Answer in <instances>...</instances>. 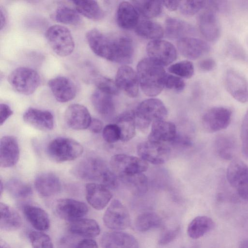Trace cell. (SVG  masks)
I'll list each match as a JSON object with an SVG mask.
<instances>
[{
  "label": "cell",
  "mask_w": 248,
  "mask_h": 248,
  "mask_svg": "<svg viewBox=\"0 0 248 248\" xmlns=\"http://www.w3.org/2000/svg\"><path fill=\"white\" fill-rule=\"evenodd\" d=\"M94 82L97 90L111 95H117L119 89L115 82L112 79L100 75H96L94 78Z\"/></svg>",
  "instance_id": "44"
},
{
  "label": "cell",
  "mask_w": 248,
  "mask_h": 248,
  "mask_svg": "<svg viewBox=\"0 0 248 248\" xmlns=\"http://www.w3.org/2000/svg\"><path fill=\"white\" fill-rule=\"evenodd\" d=\"M32 248H54L50 237L40 231H32L29 234Z\"/></svg>",
  "instance_id": "45"
},
{
  "label": "cell",
  "mask_w": 248,
  "mask_h": 248,
  "mask_svg": "<svg viewBox=\"0 0 248 248\" xmlns=\"http://www.w3.org/2000/svg\"><path fill=\"white\" fill-rule=\"evenodd\" d=\"M0 248H10L9 245L3 240L0 241Z\"/></svg>",
  "instance_id": "59"
},
{
  "label": "cell",
  "mask_w": 248,
  "mask_h": 248,
  "mask_svg": "<svg viewBox=\"0 0 248 248\" xmlns=\"http://www.w3.org/2000/svg\"><path fill=\"white\" fill-rule=\"evenodd\" d=\"M226 177L239 197L248 201V165L241 160H233L227 168Z\"/></svg>",
  "instance_id": "9"
},
{
  "label": "cell",
  "mask_w": 248,
  "mask_h": 248,
  "mask_svg": "<svg viewBox=\"0 0 248 248\" xmlns=\"http://www.w3.org/2000/svg\"><path fill=\"white\" fill-rule=\"evenodd\" d=\"M198 21L200 31L206 40L215 42L219 38L221 27L216 12L205 9L199 16Z\"/></svg>",
  "instance_id": "16"
},
{
  "label": "cell",
  "mask_w": 248,
  "mask_h": 248,
  "mask_svg": "<svg viewBox=\"0 0 248 248\" xmlns=\"http://www.w3.org/2000/svg\"><path fill=\"white\" fill-rule=\"evenodd\" d=\"M23 120L34 128L43 131H49L54 127V117L48 110L29 108L24 112Z\"/></svg>",
  "instance_id": "23"
},
{
  "label": "cell",
  "mask_w": 248,
  "mask_h": 248,
  "mask_svg": "<svg viewBox=\"0 0 248 248\" xmlns=\"http://www.w3.org/2000/svg\"><path fill=\"white\" fill-rule=\"evenodd\" d=\"M88 210L84 202L72 199H59L55 205L56 214L62 219L71 222L82 218Z\"/></svg>",
  "instance_id": "14"
},
{
  "label": "cell",
  "mask_w": 248,
  "mask_h": 248,
  "mask_svg": "<svg viewBox=\"0 0 248 248\" xmlns=\"http://www.w3.org/2000/svg\"><path fill=\"white\" fill-rule=\"evenodd\" d=\"M89 128L92 132L98 133L103 129V124L101 120L93 118L92 119Z\"/></svg>",
  "instance_id": "54"
},
{
  "label": "cell",
  "mask_w": 248,
  "mask_h": 248,
  "mask_svg": "<svg viewBox=\"0 0 248 248\" xmlns=\"http://www.w3.org/2000/svg\"><path fill=\"white\" fill-rule=\"evenodd\" d=\"M5 187L8 192L16 198H25L32 193L30 185L17 178L8 180L5 184Z\"/></svg>",
  "instance_id": "41"
},
{
  "label": "cell",
  "mask_w": 248,
  "mask_h": 248,
  "mask_svg": "<svg viewBox=\"0 0 248 248\" xmlns=\"http://www.w3.org/2000/svg\"><path fill=\"white\" fill-rule=\"evenodd\" d=\"M13 111L10 107L4 103L0 105V125H2L6 120L13 114Z\"/></svg>",
  "instance_id": "51"
},
{
  "label": "cell",
  "mask_w": 248,
  "mask_h": 248,
  "mask_svg": "<svg viewBox=\"0 0 248 248\" xmlns=\"http://www.w3.org/2000/svg\"><path fill=\"white\" fill-rule=\"evenodd\" d=\"M139 13L134 5L127 1L121 2L117 10L116 19L119 26L124 29L136 28L139 23Z\"/></svg>",
  "instance_id": "27"
},
{
  "label": "cell",
  "mask_w": 248,
  "mask_h": 248,
  "mask_svg": "<svg viewBox=\"0 0 248 248\" xmlns=\"http://www.w3.org/2000/svg\"><path fill=\"white\" fill-rule=\"evenodd\" d=\"M232 112L223 107H215L208 109L203 115L202 124L203 128L210 133L226 128L230 124Z\"/></svg>",
  "instance_id": "12"
},
{
  "label": "cell",
  "mask_w": 248,
  "mask_h": 248,
  "mask_svg": "<svg viewBox=\"0 0 248 248\" xmlns=\"http://www.w3.org/2000/svg\"><path fill=\"white\" fill-rule=\"evenodd\" d=\"M173 144L182 146L188 147L191 145V141L187 137L183 136L176 135L175 138L172 142Z\"/></svg>",
  "instance_id": "55"
},
{
  "label": "cell",
  "mask_w": 248,
  "mask_h": 248,
  "mask_svg": "<svg viewBox=\"0 0 248 248\" xmlns=\"http://www.w3.org/2000/svg\"><path fill=\"white\" fill-rule=\"evenodd\" d=\"M165 34L170 39L178 40L188 37L194 32L193 27L187 23L176 18H169L166 21Z\"/></svg>",
  "instance_id": "32"
},
{
  "label": "cell",
  "mask_w": 248,
  "mask_h": 248,
  "mask_svg": "<svg viewBox=\"0 0 248 248\" xmlns=\"http://www.w3.org/2000/svg\"><path fill=\"white\" fill-rule=\"evenodd\" d=\"M76 10L89 19L98 20L102 19L104 13L98 2L95 0H73Z\"/></svg>",
  "instance_id": "36"
},
{
  "label": "cell",
  "mask_w": 248,
  "mask_h": 248,
  "mask_svg": "<svg viewBox=\"0 0 248 248\" xmlns=\"http://www.w3.org/2000/svg\"><path fill=\"white\" fill-rule=\"evenodd\" d=\"M68 230L73 234L85 238L95 237L100 232V228L98 223L90 218H81L71 222Z\"/></svg>",
  "instance_id": "30"
},
{
  "label": "cell",
  "mask_w": 248,
  "mask_h": 248,
  "mask_svg": "<svg viewBox=\"0 0 248 248\" xmlns=\"http://www.w3.org/2000/svg\"><path fill=\"white\" fill-rule=\"evenodd\" d=\"M176 135V128L173 123L159 120L152 123L148 140L163 143L172 142Z\"/></svg>",
  "instance_id": "25"
},
{
  "label": "cell",
  "mask_w": 248,
  "mask_h": 248,
  "mask_svg": "<svg viewBox=\"0 0 248 248\" xmlns=\"http://www.w3.org/2000/svg\"><path fill=\"white\" fill-rule=\"evenodd\" d=\"M115 83L128 96L135 97L139 92V81L137 73L128 66L120 67L116 73Z\"/></svg>",
  "instance_id": "19"
},
{
  "label": "cell",
  "mask_w": 248,
  "mask_h": 248,
  "mask_svg": "<svg viewBox=\"0 0 248 248\" xmlns=\"http://www.w3.org/2000/svg\"><path fill=\"white\" fill-rule=\"evenodd\" d=\"M224 85L227 92L236 100L242 103L248 102V82L240 73L228 70L225 75Z\"/></svg>",
  "instance_id": "15"
},
{
  "label": "cell",
  "mask_w": 248,
  "mask_h": 248,
  "mask_svg": "<svg viewBox=\"0 0 248 248\" xmlns=\"http://www.w3.org/2000/svg\"><path fill=\"white\" fill-rule=\"evenodd\" d=\"M146 50L149 58L163 66L171 63L177 57L175 46L165 40L150 41L147 46Z\"/></svg>",
  "instance_id": "13"
},
{
  "label": "cell",
  "mask_w": 248,
  "mask_h": 248,
  "mask_svg": "<svg viewBox=\"0 0 248 248\" xmlns=\"http://www.w3.org/2000/svg\"><path fill=\"white\" fill-rule=\"evenodd\" d=\"M83 152L82 145L76 140L69 138L58 137L48 143L46 153L49 158L57 163L75 160Z\"/></svg>",
  "instance_id": "3"
},
{
  "label": "cell",
  "mask_w": 248,
  "mask_h": 248,
  "mask_svg": "<svg viewBox=\"0 0 248 248\" xmlns=\"http://www.w3.org/2000/svg\"><path fill=\"white\" fill-rule=\"evenodd\" d=\"M19 149L16 139L11 136H6L0 141V165L2 168H10L17 162Z\"/></svg>",
  "instance_id": "24"
},
{
  "label": "cell",
  "mask_w": 248,
  "mask_h": 248,
  "mask_svg": "<svg viewBox=\"0 0 248 248\" xmlns=\"http://www.w3.org/2000/svg\"><path fill=\"white\" fill-rule=\"evenodd\" d=\"M215 146L218 156L224 160H231L234 156L236 144L231 137L225 135L218 137L216 140Z\"/></svg>",
  "instance_id": "38"
},
{
  "label": "cell",
  "mask_w": 248,
  "mask_h": 248,
  "mask_svg": "<svg viewBox=\"0 0 248 248\" xmlns=\"http://www.w3.org/2000/svg\"><path fill=\"white\" fill-rule=\"evenodd\" d=\"M112 95L97 90L91 96V101L97 112L102 117L109 119L115 113V105Z\"/></svg>",
  "instance_id": "29"
},
{
  "label": "cell",
  "mask_w": 248,
  "mask_h": 248,
  "mask_svg": "<svg viewBox=\"0 0 248 248\" xmlns=\"http://www.w3.org/2000/svg\"><path fill=\"white\" fill-rule=\"evenodd\" d=\"M179 231V227L166 230L160 236L158 244L161 245H165L170 243L176 238Z\"/></svg>",
  "instance_id": "50"
},
{
  "label": "cell",
  "mask_w": 248,
  "mask_h": 248,
  "mask_svg": "<svg viewBox=\"0 0 248 248\" xmlns=\"http://www.w3.org/2000/svg\"><path fill=\"white\" fill-rule=\"evenodd\" d=\"M199 66L202 71L209 72L214 69L216 66V63L214 59L206 58L202 60L200 62Z\"/></svg>",
  "instance_id": "52"
},
{
  "label": "cell",
  "mask_w": 248,
  "mask_h": 248,
  "mask_svg": "<svg viewBox=\"0 0 248 248\" xmlns=\"http://www.w3.org/2000/svg\"><path fill=\"white\" fill-rule=\"evenodd\" d=\"M85 191L87 202L96 210L104 209L112 197L109 189L101 184L88 183L86 186Z\"/></svg>",
  "instance_id": "22"
},
{
  "label": "cell",
  "mask_w": 248,
  "mask_h": 248,
  "mask_svg": "<svg viewBox=\"0 0 248 248\" xmlns=\"http://www.w3.org/2000/svg\"><path fill=\"white\" fill-rule=\"evenodd\" d=\"M206 0L180 1L179 8L181 12L186 16H192L205 8Z\"/></svg>",
  "instance_id": "46"
},
{
  "label": "cell",
  "mask_w": 248,
  "mask_h": 248,
  "mask_svg": "<svg viewBox=\"0 0 248 248\" xmlns=\"http://www.w3.org/2000/svg\"><path fill=\"white\" fill-rule=\"evenodd\" d=\"M23 211L26 219L37 231H45L49 228V217L44 209L33 205L26 204L23 206Z\"/></svg>",
  "instance_id": "28"
},
{
  "label": "cell",
  "mask_w": 248,
  "mask_h": 248,
  "mask_svg": "<svg viewBox=\"0 0 248 248\" xmlns=\"http://www.w3.org/2000/svg\"><path fill=\"white\" fill-rule=\"evenodd\" d=\"M185 86L184 80L179 77L172 75H167L165 87L169 89L173 90L177 92L182 91Z\"/></svg>",
  "instance_id": "49"
},
{
  "label": "cell",
  "mask_w": 248,
  "mask_h": 248,
  "mask_svg": "<svg viewBox=\"0 0 248 248\" xmlns=\"http://www.w3.org/2000/svg\"><path fill=\"white\" fill-rule=\"evenodd\" d=\"M34 186L40 195L44 197H49L58 194L61 191V183L54 174L45 172L36 177Z\"/></svg>",
  "instance_id": "26"
},
{
  "label": "cell",
  "mask_w": 248,
  "mask_h": 248,
  "mask_svg": "<svg viewBox=\"0 0 248 248\" xmlns=\"http://www.w3.org/2000/svg\"><path fill=\"white\" fill-rule=\"evenodd\" d=\"M242 226L243 228L248 231V215H246L242 220Z\"/></svg>",
  "instance_id": "58"
},
{
  "label": "cell",
  "mask_w": 248,
  "mask_h": 248,
  "mask_svg": "<svg viewBox=\"0 0 248 248\" xmlns=\"http://www.w3.org/2000/svg\"><path fill=\"white\" fill-rule=\"evenodd\" d=\"M132 2L139 13L148 18L159 15L163 6L162 1H160L137 0Z\"/></svg>",
  "instance_id": "40"
},
{
  "label": "cell",
  "mask_w": 248,
  "mask_h": 248,
  "mask_svg": "<svg viewBox=\"0 0 248 248\" xmlns=\"http://www.w3.org/2000/svg\"><path fill=\"white\" fill-rule=\"evenodd\" d=\"M162 223L160 217L153 212L140 214L136 218L135 226L140 232H145L153 229L160 227Z\"/></svg>",
  "instance_id": "39"
},
{
  "label": "cell",
  "mask_w": 248,
  "mask_h": 248,
  "mask_svg": "<svg viewBox=\"0 0 248 248\" xmlns=\"http://www.w3.org/2000/svg\"><path fill=\"white\" fill-rule=\"evenodd\" d=\"M120 178L131 192L136 196H142L148 191V179L142 173L123 176Z\"/></svg>",
  "instance_id": "37"
},
{
  "label": "cell",
  "mask_w": 248,
  "mask_h": 248,
  "mask_svg": "<svg viewBox=\"0 0 248 248\" xmlns=\"http://www.w3.org/2000/svg\"><path fill=\"white\" fill-rule=\"evenodd\" d=\"M8 82L16 92L28 95L33 93L39 86L41 78L34 69L19 67L10 74Z\"/></svg>",
  "instance_id": "5"
},
{
  "label": "cell",
  "mask_w": 248,
  "mask_h": 248,
  "mask_svg": "<svg viewBox=\"0 0 248 248\" xmlns=\"http://www.w3.org/2000/svg\"><path fill=\"white\" fill-rule=\"evenodd\" d=\"M110 166L111 170L120 177L142 173L148 169V164L140 157L119 154L111 157Z\"/></svg>",
  "instance_id": "8"
},
{
  "label": "cell",
  "mask_w": 248,
  "mask_h": 248,
  "mask_svg": "<svg viewBox=\"0 0 248 248\" xmlns=\"http://www.w3.org/2000/svg\"><path fill=\"white\" fill-rule=\"evenodd\" d=\"M102 136L106 142L113 143L121 140L120 130L116 124H108L104 127Z\"/></svg>",
  "instance_id": "47"
},
{
  "label": "cell",
  "mask_w": 248,
  "mask_h": 248,
  "mask_svg": "<svg viewBox=\"0 0 248 248\" xmlns=\"http://www.w3.org/2000/svg\"><path fill=\"white\" fill-rule=\"evenodd\" d=\"M55 18L58 22L73 25H77L81 21L79 13L76 10L66 6H61L57 9Z\"/></svg>",
  "instance_id": "42"
},
{
  "label": "cell",
  "mask_w": 248,
  "mask_h": 248,
  "mask_svg": "<svg viewBox=\"0 0 248 248\" xmlns=\"http://www.w3.org/2000/svg\"><path fill=\"white\" fill-rule=\"evenodd\" d=\"M109 170L103 160L99 157L91 156L78 163L72 169V173L80 179L100 182Z\"/></svg>",
  "instance_id": "7"
},
{
  "label": "cell",
  "mask_w": 248,
  "mask_h": 248,
  "mask_svg": "<svg viewBox=\"0 0 248 248\" xmlns=\"http://www.w3.org/2000/svg\"><path fill=\"white\" fill-rule=\"evenodd\" d=\"M48 85L58 102H68L74 99L76 95V86L68 78L63 76L56 77L49 80Z\"/></svg>",
  "instance_id": "18"
},
{
  "label": "cell",
  "mask_w": 248,
  "mask_h": 248,
  "mask_svg": "<svg viewBox=\"0 0 248 248\" xmlns=\"http://www.w3.org/2000/svg\"><path fill=\"white\" fill-rule=\"evenodd\" d=\"M136 126L146 131L150 124L159 120H164L168 111L163 103L157 98H149L141 102L135 111Z\"/></svg>",
  "instance_id": "4"
},
{
  "label": "cell",
  "mask_w": 248,
  "mask_h": 248,
  "mask_svg": "<svg viewBox=\"0 0 248 248\" xmlns=\"http://www.w3.org/2000/svg\"><path fill=\"white\" fill-rule=\"evenodd\" d=\"M105 225L113 231H120L130 224V215L127 208L119 200H113L103 216Z\"/></svg>",
  "instance_id": "10"
},
{
  "label": "cell",
  "mask_w": 248,
  "mask_h": 248,
  "mask_svg": "<svg viewBox=\"0 0 248 248\" xmlns=\"http://www.w3.org/2000/svg\"><path fill=\"white\" fill-rule=\"evenodd\" d=\"M163 4L170 11L176 10L179 7L180 1H163Z\"/></svg>",
  "instance_id": "56"
},
{
  "label": "cell",
  "mask_w": 248,
  "mask_h": 248,
  "mask_svg": "<svg viewBox=\"0 0 248 248\" xmlns=\"http://www.w3.org/2000/svg\"><path fill=\"white\" fill-rule=\"evenodd\" d=\"M47 41L53 51L61 57L70 55L75 47V43L70 31L64 26L54 25L46 31Z\"/></svg>",
  "instance_id": "6"
},
{
  "label": "cell",
  "mask_w": 248,
  "mask_h": 248,
  "mask_svg": "<svg viewBox=\"0 0 248 248\" xmlns=\"http://www.w3.org/2000/svg\"><path fill=\"white\" fill-rule=\"evenodd\" d=\"M0 228L6 231H15L22 224L19 214L12 208L4 203H0Z\"/></svg>",
  "instance_id": "33"
},
{
  "label": "cell",
  "mask_w": 248,
  "mask_h": 248,
  "mask_svg": "<svg viewBox=\"0 0 248 248\" xmlns=\"http://www.w3.org/2000/svg\"><path fill=\"white\" fill-rule=\"evenodd\" d=\"M86 37L90 48L100 57L120 63H129L132 59L133 44L128 36L111 37L93 29L87 32Z\"/></svg>",
  "instance_id": "1"
},
{
  "label": "cell",
  "mask_w": 248,
  "mask_h": 248,
  "mask_svg": "<svg viewBox=\"0 0 248 248\" xmlns=\"http://www.w3.org/2000/svg\"><path fill=\"white\" fill-rule=\"evenodd\" d=\"M240 137L242 153L245 156L248 157V109L241 124Z\"/></svg>",
  "instance_id": "48"
},
{
  "label": "cell",
  "mask_w": 248,
  "mask_h": 248,
  "mask_svg": "<svg viewBox=\"0 0 248 248\" xmlns=\"http://www.w3.org/2000/svg\"><path fill=\"white\" fill-rule=\"evenodd\" d=\"M137 150L140 157L155 165L164 164L170 155V149L165 143L150 140L140 143Z\"/></svg>",
  "instance_id": "11"
},
{
  "label": "cell",
  "mask_w": 248,
  "mask_h": 248,
  "mask_svg": "<svg viewBox=\"0 0 248 248\" xmlns=\"http://www.w3.org/2000/svg\"><path fill=\"white\" fill-rule=\"evenodd\" d=\"M64 119L70 128L80 130L89 128L92 119L85 106L74 104L70 105L66 109Z\"/></svg>",
  "instance_id": "17"
},
{
  "label": "cell",
  "mask_w": 248,
  "mask_h": 248,
  "mask_svg": "<svg viewBox=\"0 0 248 248\" xmlns=\"http://www.w3.org/2000/svg\"><path fill=\"white\" fill-rule=\"evenodd\" d=\"M116 124L121 132V140L128 141L136 134V114L133 110L123 112L115 118Z\"/></svg>",
  "instance_id": "31"
},
{
  "label": "cell",
  "mask_w": 248,
  "mask_h": 248,
  "mask_svg": "<svg viewBox=\"0 0 248 248\" xmlns=\"http://www.w3.org/2000/svg\"><path fill=\"white\" fill-rule=\"evenodd\" d=\"M177 47L183 56L191 60L201 57L210 49V46L205 41L189 36L178 40Z\"/></svg>",
  "instance_id": "21"
},
{
  "label": "cell",
  "mask_w": 248,
  "mask_h": 248,
  "mask_svg": "<svg viewBox=\"0 0 248 248\" xmlns=\"http://www.w3.org/2000/svg\"><path fill=\"white\" fill-rule=\"evenodd\" d=\"M214 226V222L211 218L204 216H198L189 224L187 234L191 238L198 239L211 231Z\"/></svg>",
  "instance_id": "34"
},
{
  "label": "cell",
  "mask_w": 248,
  "mask_h": 248,
  "mask_svg": "<svg viewBox=\"0 0 248 248\" xmlns=\"http://www.w3.org/2000/svg\"><path fill=\"white\" fill-rule=\"evenodd\" d=\"M135 31L140 37L152 41L159 40L164 35V30L161 26L148 20L139 22L135 28Z\"/></svg>",
  "instance_id": "35"
},
{
  "label": "cell",
  "mask_w": 248,
  "mask_h": 248,
  "mask_svg": "<svg viewBox=\"0 0 248 248\" xmlns=\"http://www.w3.org/2000/svg\"><path fill=\"white\" fill-rule=\"evenodd\" d=\"M169 71L179 77L188 78L194 74V67L193 64L187 60L182 61L170 65Z\"/></svg>",
  "instance_id": "43"
},
{
  "label": "cell",
  "mask_w": 248,
  "mask_h": 248,
  "mask_svg": "<svg viewBox=\"0 0 248 248\" xmlns=\"http://www.w3.org/2000/svg\"><path fill=\"white\" fill-rule=\"evenodd\" d=\"M137 74L140 88L147 96H156L165 87L167 74L163 66L149 58L139 62Z\"/></svg>",
  "instance_id": "2"
},
{
  "label": "cell",
  "mask_w": 248,
  "mask_h": 248,
  "mask_svg": "<svg viewBox=\"0 0 248 248\" xmlns=\"http://www.w3.org/2000/svg\"><path fill=\"white\" fill-rule=\"evenodd\" d=\"M75 248H98L96 241L92 238H84L79 241Z\"/></svg>",
  "instance_id": "53"
},
{
  "label": "cell",
  "mask_w": 248,
  "mask_h": 248,
  "mask_svg": "<svg viewBox=\"0 0 248 248\" xmlns=\"http://www.w3.org/2000/svg\"><path fill=\"white\" fill-rule=\"evenodd\" d=\"M240 248H248V240L243 241L240 245Z\"/></svg>",
  "instance_id": "60"
},
{
  "label": "cell",
  "mask_w": 248,
  "mask_h": 248,
  "mask_svg": "<svg viewBox=\"0 0 248 248\" xmlns=\"http://www.w3.org/2000/svg\"><path fill=\"white\" fill-rule=\"evenodd\" d=\"M100 243L102 248H139L138 242L134 236L121 231L105 232Z\"/></svg>",
  "instance_id": "20"
},
{
  "label": "cell",
  "mask_w": 248,
  "mask_h": 248,
  "mask_svg": "<svg viewBox=\"0 0 248 248\" xmlns=\"http://www.w3.org/2000/svg\"><path fill=\"white\" fill-rule=\"evenodd\" d=\"M0 29L2 30L6 25L7 22V16L6 12L1 6L0 8Z\"/></svg>",
  "instance_id": "57"
}]
</instances>
